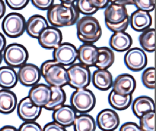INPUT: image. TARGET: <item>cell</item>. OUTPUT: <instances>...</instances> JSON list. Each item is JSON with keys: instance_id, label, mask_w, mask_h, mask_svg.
<instances>
[{"instance_id": "obj_7", "label": "cell", "mask_w": 156, "mask_h": 131, "mask_svg": "<svg viewBox=\"0 0 156 131\" xmlns=\"http://www.w3.org/2000/svg\"><path fill=\"white\" fill-rule=\"evenodd\" d=\"M26 22L24 17L18 13H12L3 20L2 28L6 35L12 38L21 36L24 32Z\"/></svg>"}, {"instance_id": "obj_16", "label": "cell", "mask_w": 156, "mask_h": 131, "mask_svg": "<svg viewBox=\"0 0 156 131\" xmlns=\"http://www.w3.org/2000/svg\"><path fill=\"white\" fill-rule=\"evenodd\" d=\"M97 123L99 128L102 130H114L119 125V117L115 111L111 109H105L98 114Z\"/></svg>"}, {"instance_id": "obj_8", "label": "cell", "mask_w": 156, "mask_h": 131, "mask_svg": "<svg viewBox=\"0 0 156 131\" xmlns=\"http://www.w3.org/2000/svg\"><path fill=\"white\" fill-rule=\"evenodd\" d=\"M29 54L21 45L12 44L5 48L3 58L7 65L12 67H21L27 62Z\"/></svg>"}, {"instance_id": "obj_4", "label": "cell", "mask_w": 156, "mask_h": 131, "mask_svg": "<svg viewBox=\"0 0 156 131\" xmlns=\"http://www.w3.org/2000/svg\"><path fill=\"white\" fill-rule=\"evenodd\" d=\"M41 75L51 86L62 87L68 84L67 69L55 60H48L42 64Z\"/></svg>"}, {"instance_id": "obj_2", "label": "cell", "mask_w": 156, "mask_h": 131, "mask_svg": "<svg viewBox=\"0 0 156 131\" xmlns=\"http://www.w3.org/2000/svg\"><path fill=\"white\" fill-rule=\"evenodd\" d=\"M104 13L106 25L111 32H124L126 30L129 17L126 5L110 3Z\"/></svg>"}, {"instance_id": "obj_35", "label": "cell", "mask_w": 156, "mask_h": 131, "mask_svg": "<svg viewBox=\"0 0 156 131\" xmlns=\"http://www.w3.org/2000/svg\"><path fill=\"white\" fill-rule=\"evenodd\" d=\"M19 130L21 131H41L42 129L41 126L33 121L26 122L20 126Z\"/></svg>"}, {"instance_id": "obj_5", "label": "cell", "mask_w": 156, "mask_h": 131, "mask_svg": "<svg viewBox=\"0 0 156 131\" xmlns=\"http://www.w3.org/2000/svg\"><path fill=\"white\" fill-rule=\"evenodd\" d=\"M68 84L75 89L86 88L90 84L91 74L88 66L82 63L73 65L67 70Z\"/></svg>"}, {"instance_id": "obj_44", "label": "cell", "mask_w": 156, "mask_h": 131, "mask_svg": "<svg viewBox=\"0 0 156 131\" xmlns=\"http://www.w3.org/2000/svg\"><path fill=\"white\" fill-rule=\"evenodd\" d=\"M17 129L16 127L12 126L7 125L3 126L1 129H0V131H17Z\"/></svg>"}, {"instance_id": "obj_19", "label": "cell", "mask_w": 156, "mask_h": 131, "mask_svg": "<svg viewBox=\"0 0 156 131\" xmlns=\"http://www.w3.org/2000/svg\"><path fill=\"white\" fill-rule=\"evenodd\" d=\"M76 116V113L72 107L64 105L54 111L52 115L54 121L64 126L73 124Z\"/></svg>"}, {"instance_id": "obj_21", "label": "cell", "mask_w": 156, "mask_h": 131, "mask_svg": "<svg viewBox=\"0 0 156 131\" xmlns=\"http://www.w3.org/2000/svg\"><path fill=\"white\" fill-rule=\"evenodd\" d=\"M132 42L131 36L124 32L114 33L110 37L109 43L113 50L117 52H124L131 47Z\"/></svg>"}, {"instance_id": "obj_13", "label": "cell", "mask_w": 156, "mask_h": 131, "mask_svg": "<svg viewBox=\"0 0 156 131\" xmlns=\"http://www.w3.org/2000/svg\"><path fill=\"white\" fill-rule=\"evenodd\" d=\"M18 80L25 86L35 85L41 76V71L32 64H26L21 66L18 74Z\"/></svg>"}, {"instance_id": "obj_10", "label": "cell", "mask_w": 156, "mask_h": 131, "mask_svg": "<svg viewBox=\"0 0 156 131\" xmlns=\"http://www.w3.org/2000/svg\"><path fill=\"white\" fill-rule=\"evenodd\" d=\"M127 67L132 71L137 72L144 69L147 65L146 53L140 48H133L129 50L124 57Z\"/></svg>"}, {"instance_id": "obj_28", "label": "cell", "mask_w": 156, "mask_h": 131, "mask_svg": "<svg viewBox=\"0 0 156 131\" xmlns=\"http://www.w3.org/2000/svg\"><path fill=\"white\" fill-rule=\"evenodd\" d=\"M109 104L113 108L118 110H123L129 107L131 103V95L122 96L112 90L108 96Z\"/></svg>"}, {"instance_id": "obj_25", "label": "cell", "mask_w": 156, "mask_h": 131, "mask_svg": "<svg viewBox=\"0 0 156 131\" xmlns=\"http://www.w3.org/2000/svg\"><path fill=\"white\" fill-rule=\"evenodd\" d=\"M133 113L140 118L146 113L155 111L154 101L147 96H140L134 101L132 106Z\"/></svg>"}, {"instance_id": "obj_27", "label": "cell", "mask_w": 156, "mask_h": 131, "mask_svg": "<svg viewBox=\"0 0 156 131\" xmlns=\"http://www.w3.org/2000/svg\"><path fill=\"white\" fill-rule=\"evenodd\" d=\"M18 81V75L14 69L7 66L0 68V86L2 88H13Z\"/></svg>"}, {"instance_id": "obj_12", "label": "cell", "mask_w": 156, "mask_h": 131, "mask_svg": "<svg viewBox=\"0 0 156 131\" xmlns=\"http://www.w3.org/2000/svg\"><path fill=\"white\" fill-rule=\"evenodd\" d=\"M38 39L43 48L54 49L62 42V35L59 29L48 26L41 33Z\"/></svg>"}, {"instance_id": "obj_29", "label": "cell", "mask_w": 156, "mask_h": 131, "mask_svg": "<svg viewBox=\"0 0 156 131\" xmlns=\"http://www.w3.org/2000/svg\"><path fill=\"white\" fill-rule=\"evenodd\" d=\"M73 124L75 130L77 131H93L96 129L94 120L88 115L76 116Z\"/></svg>"}, {"instance_id": "obj_11", "label": "cell", "mask_w": 156, "mask_h": 131, "mask_svg": "<svg viewBox=\"0 0 156 131\" xmlns=\"http://www.w3.org/2000/svg\"><path fill=\"white\" fill-rule=\"evenodd\" d=\"M41 110L42 107L35 105L28 96L20 101L17 112L21 119L25 122H31L39 117Z\"/></svg>"}, {"instance_id": "obj_9", "label": "cell", "mask_w": 156, "mask_h": 131, "mask_svg": "<svg viewBox=\"0 0 156 131\" xmlns=\"http://www.w3.org/2000/svg\"><path fill=\"white\" fill-rule=\"evenodd\" d=\"M77 55V50L75 46L67 42L60 44L53 52L54 60L63 66L73 63Z\"/></svg>"}, {"instance_id": "obj_39", "label": "cell", "mask_w": 156, "mask_h": 131, "mask_svg": "<svg viewBox=\"0 0 156 131\" xmlns=\"http://www.w3.org/2000/svg\"><path fill=\"white\" fill-rule=\"evenodd\" d=\"M119 130L120 131H141L140 126H139L136 123L132 122L125 123L121 126Z\"/></svg>"}, {"instance_id": "obj_33", "label": "cell", "mask_w": 156, "mask_h": 131, "mask_svg": "<svg viewBox=\"0 0 156 131\" xmlns=\"http://www.w3.org/2000/svg\"><path fill=\"white\" fill-rule=\"evenodd\" d=\"M142 82L147 88H155V68L150 67L145 70L142 75Z\"/></svg>"}, {"instance_id": "obj_17", "label": "cell", "mask_w": 156, "mask_h": 131, "mask_svg": "<svg viewBox=\"0 0 156 131\" xmlns=\"http://www.w3.org/2000/svg\"><path fill=\"white\" fill-rule=\"evenodd\" d=\"M129 22L134 30L141 32L149 28L152 24V18L149 12L138 9L131 14Z\"/></svg>"}, {"instance_id": "obj_1", "label": "cell", "mask_w": 156, "mask_h": 131, "mask_svg": "<svg viewBox=\"0 0 156 131\" xmlns=\"http://www.w3.org/2000/svg\"><path fill=\"white\" fill-rule=\"evenodd\" d=\"M80 12L74 4L61 3L52 5L47 12V17L51 25L56 27L69 26L79 20Z\"/></svg>"}, {"instance_id": "obj_43", "label": "cell", "mask_w": 156, "mask_h": 131, "mask_svg": "<svg viewBox=\"0 0 156 131\" xmlns=\"http://www.w3.org/2000/svg\"><path fill=\"white\" fill-rule=\"evenodd\" d=\"M5 12V5L4 2L0 0V18H2Z\"/></svg>"}, {"instance_id": "obj_18", "label": "cell", "mask_w": 156, "mask_h": 131, "mask_svg": "<svg viewBox=\"0 0 156 131\" xmlns=\"http://www.w3.org/2000/svg\"><path fill=\"white\" fill-rule=\"evenodd\" d=\"M77 58L87 66H95L98 55V47L90 43L82 45L77 50Z\"/></svg>"}, {"instance_id": "obj_45", "label": "cell", "mask_w": 156, "mask_h": 131, "mask_svg": "<svg viewBox=\"0 0 156 131\" xmlns=\"http://www.w3.org/2000/svg\"><path fill=\"white\" fill-rule=\"evenodd\" d=\"M61 3L66 4H74L76 0H60Z\"/></svg>"}, {"instance_id": "obj_41", "label": "cell", "mask_w": 156, "mask_h": 131, "mask_svg": "<svg viewBox=\"0 0 156 131\" xmlns=\"http://www.w3.org/2000/svg\"><path fill=\"white\" fill-rule=\"evenodd\" d=\"M109 2L120 5H134V0H109Z\"/></svg>"}, {"instance_id": "obj_3", "label": "cell", "mask_w": 156, "mask_h": 131, "mask_svg": "<svg viewBox=\"0 0 156 131\" xmlns=\"http://www.w3.org/2000/svg\"><path fill=\"white\" fill-rule=\"evenodd\" d=\"M77 35L85 43L97 42L102 35V29L98 20L90 15L83 16L76 22Z\"/></svg>"}, {"instance_id": "obj_42", "label": "cell", "mask_w": 156, "mask_h": 131, "mask_svg": "<svg viewBox=\"0 0 156 131\" xmlns=\"http://www.w3.org/2000/svg\"><path fill=\"white\" fill-rule=\"evenodd\" d=\"M6 44V39L4 35L0 33V53H1L4 50Z\"/></svg>"}, {"instance_id": "obj_23", "label": "cell", "mask_w": 156, "mask_h": 131, "mask_svg": "<svg viewBox=\"0 0 156 131\" xmlns=\"http://www.w3.org/2000/svg\"><path fill=\"white\" fill-rule=\"evenodd\" d=\"M17 103V97L14 93L9 90H0V113H11L16 108Z\"/></svg>"}, {"instance_id": "obj_31", "label": "cell", "mask_w": 156, "mask_h": 131, "mask_svg": "<svg viewBox=\"0 0 156 131\" xmlns=\"http://www.w3.org/2000/svg\"><path fill=\"white\" fill-rule=\"evenodd\" d=\"M140 118L141 131H155V111L146 113Z\"/></svg>"}, {"instance_id": "obj_24", "label": "cell", "mask_w": 156, "mask_h": 131, "mask_svg": "<svg viewBox=\"0 0 156 131\" xmlns=\"http://www.w3.org/2000/svg\"><path fill=\"white\" fill-rule=\"evenodd\" d=\"M115 54L110 48L98 47L97 59L95 66L98 69H107L115 62Z\"/></svg>"}, {"instance_id": "obj_15", "label": "cell", "mask_w": 156, "mask_h": 131, "mask_svg": "<svg viewBox=\"0 0 156 131\" xmlns=\"http://www.w3.org/2000/svg\"><path fill=\"white\" fill-rule=\"evenodd\" d=\"M29 95V97L35 105L44 107L51 100V91L48 86L39 84L31 89Z\"/></svg>"}, {"instance_id": "obj_6", "label": "cell", "mask_w": 156, "mask_h": 131, "mask_svg": "<svg viewBox=\"0 0 156 131\" xmlns=\"http://www.w3.org/2000/svg\"><path fill=\"white\" fill-rule=\"evenodd\" d=\"M71 102L77 112L87 113L95 105L96 99L94 93L86 88L76 89L71 96Z\"/></svg>"}, {"instance_id": "obj_34", "label": "cell", "mask_w": 156, "mask_h": 131, "mask_svg": "<svg viewBox=\"0 0 156 131\" xmlns=\"http://www.w3.org/2000/svg\"><path fill=\"white\" fill-rule=\"evenodd\" d=\"M134 2L139 10L150 12L155 8V0H134Z\"/></svg>"}, {"instance_id": "obj_22", "label": "cell", "mask_w": 156, "mask_h": 131, "mask_svg": "<svg viewBox=\"0 0 156 131\" xmlns=\"http://www.w3.org/2000/svg\"><path fill=\"white\" fill-rule=\"evenodd\" d=\"M93 82L98 89L106 91L113 85L112 74L107 69H98L93 73Z\"/></svg>"}, {"instance_id": "obj_36", "label": "cell", "mask_w": 156, "mask_h": 131, "mask_svg": "<svg viewBox=\"0 0 156 131\" xmlns=\"http://www.w3.org/2000/svg\"><path fill=\"white\" fill-rule=\"evenodd\" d=\"M36 8L41 10H48L53 4L54 0H31Z\"/></svg>"}, {"instance_id": "obj_46", "label": "cell", "mask_w": 156, "mask_h": 131, "mask_svg": "<svg viewBox=\"0 0 156 131\" xmlns=\"http://www.w3.org/2000/svg\"><path fill=\"white\" fill-rule=\"evenodd\" d=\"M2 55L1 53H0V64H1L2 62Z\"/></svg>"}, {"instance_id": "obj_40", "label": "cell", "mask_w": 156, "mask_h": 131, "mask_svg": "<svg viewBox=\"0 0 156 131\" xmlns=\"http://www.w3.org/2000/svg\"><path fill=\"white\" fill-rule=\"evenodd\" d=\"M91 4L97 9H104L108 5L109 0H89Z\"/></svg>"}, {"instance_id": "obj_30", "label": "cell", "mask_w": 156, "mask_h": 131, "mask_svg": "<svg viewBox=\"0 0 156 131\" xmlns=\"http://www.w3.org/2000/svg\"><path fill=\"white\" fill-rule=\"evenodd\" d=\"M155 29H146L140 35L139 41L140 46L145 51L153 52L155 51Z\"/></svg>"}, {"instance_id": "obj_32", "label": "cell", "mask_w": 156, "mask_h": 131, "mask_svg": "<svg viewBox=\"0 0 156 131\" xmlns=\"http://www.w3.org/2000/svg\"><path fill=\"white\" fill-rule=\"evenodd\" d=\"M76 6L79 12L86 15L94 14L98 10L91 4L89 0H76Z\"/></svg>"}, {"instance_id": "obj_37", "label": "cell", "mask_w": 156, "mask_h": 131, "mask_svg": "<svg viewBox=\"0 0 156 131\" xmlns=\"http://www.w3.org/2000/svg\"><path fill=\"white\" fill-rule=\"evenodd\" d=\"M7 5L12 9L20 10L26 6L30 0H5Z\"/></svg>"}, {"instance_id": "obj_26", "label": "cell", "mask_w": 156, "mask_h": 131, "mask_svg": "<svg viewBox=\"0 0 156 131\" xmlns=\"http://www.w3.org/2000/svg\"><path fill=\"white\" fill-rule=\"evenodd\" d=\"M50 88L51 91V99L44 107L54 111L64 105L66 101V95L61 87L51 86Z\"/></svg>"}, {"instance_id": "obj_20", "label": "cell", "mask_w": 156, "mask_h": 131, "mask_svg": "<svg viewBox=\"0 0 156 131\" xmlns=\"http://www.w3.org/2000/svg\"><path fill=\"white\" fill-rule=\"evenodd\" d=\"M48 26V22L44 17L34 15L30 17L26 22L25 30L30 36L38 38L43 31Z\"/></svg>"}, {"instance_id": "obj_14", "label": "cell", "mask_w": 156, "mask_h": 131, "mask_svg": "<svg viewBox=\"0 0 156 131\" xmlns=\"http://www.w3.org/2000/svg\"><path fill=\"white\" fill-rule=\"evenodd\" d=\"M136 87V82L133 76L129 74L118 76L113 84V91L122 96L131 95Z\"/></svg>"}, {"instance_id": "obj_38", "label": "cell", "mask_w": 156, "mask_h": 131, "mask_svg": "<svg viewBox=\"0 0 156 131\" xmlns=\"http://www.w3.org/2000/svg\"><path fill=\"white\" fill-rule=\"evenodd\" d=\"M42 130L45 131H63L66 130V129L65 128V126H63L57 122L54 121V122L48 123L47 124L45 125Z\"/></svg>"}]
</instances>
